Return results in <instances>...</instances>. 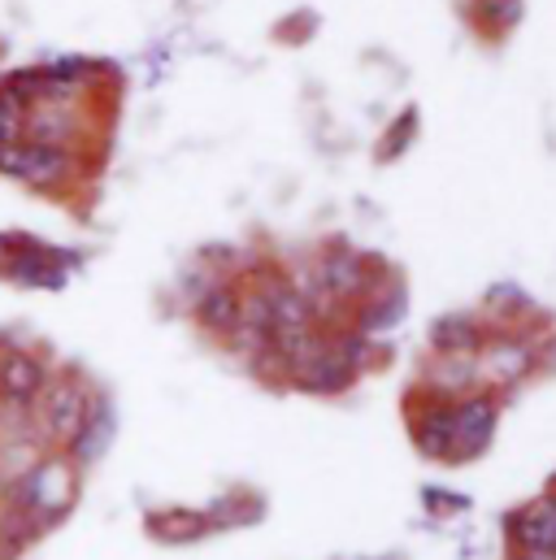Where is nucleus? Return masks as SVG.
I'll list each match as a JSON object with an SVG mask.
<instances>
[{
    "mask_svg": "<svg viewBox=\"0 0 556 560\" xmlns=\"http://www.w3.org/2000/svg\"><path fill=\"white\" fill-rule=\"evenodd\" d=\"M0 560H9V557H4V548H0Z\"/></svg>",
    "mask_w": 556,
    "mask_h": 560,
    "instance_id": "nucleus-21",
    "label": "nucleus"
},
{
    "mask_svg": "<svg viewBox=\"0 0 556 560\" xmlns=\"http://www.w3.org/2000/svg\"><path fill=\"white\" fill-rule=\"evenodd\" d=\"M478 378V357H439L430 370V387L439 396H456Z\"/></svg>",
    "mask_w": 556,
    "mask_h": 560,
    "instance_id": "nucleus-15",
    "label": "nucleus"
},
{
    "mask_svg": "<svg viewBox=\"0 0 556 560\" xmlns=\"http://www.w3.org/2000/svg\"><path fill=\"white\" fill-rule=\"evenodd\" d=\"M18 140H26V109L13 96L0 92V148H9Z\"/></svg>",
    "mask_w": 556,
    "mask_h": 560,
    "instance_id": "nucleus-18",
    "label": "nucleus"
},
{
    "mask_svg": "<svg viewBox=\"0 0 556 560\" xmlns=\"http://www.w3.org/2000/svg\"><path fill=\"white\" fill-rule=\"evenodd\" d=\"M401 317H405V291H392V295H383V300L361 308V330H387Z\"/></svg>",
    "mask_w": 556,
    "mask_h": 560,
    "instance_id": "nucleus-16",
    "label": "nucleus"
},
{
    "mask_svg": "<svg viewBox=\"0 0 556 560\" xmlns=\"http://www.w3.org/2000/svg\"><path fill=\"white\" fill-rule=\"evenodd\" d=\"M317 287H313V295L317 300H357L361 291H366V261L357 257V253H348V248H335V253H326L322 261H317ZM309 295V300H313Z\"/></svg>",
    "mask_w": 556,
    "mask_h": 560,
    "instance_id": "nucleus-8",
    "label": "nucleus"
},
{
    "mask_svg": "<svg viewBox=\"0 0 556 560\" xmlns=\"http://www.w3.org/2000/svg\"><path fill=\"white\" fill-rule=\"evenodd\" d=\"M88 405H92V392H88V383L83 378H74V374H61V378H53L44 392H39V400H35V430H39V439L44 443H70V434L79 430V421L88 413Z\"/></svg>",
    "mask_w": 556,
    "mask_h": 560,
    "instance_id": "nucleus-2",
    "label": "nucleus"
},
{
    "mask_svg": "<svg viewBox=\"0 0 556 560\" xmlns=\"http://www.w3.org/2000/svg\"><path fill=\"white\" fill-rule=\"evenodd\" d=\"M421 500H426L430 509H439V513H465V509H470L465 495H452V491H439V487H426Z\"/></svg>",
    "mask_w": 556,
    "mask_h": 560,
    "instance_id": "nucleus-20",
    "label": "nucleus"
},
{
    "mask_svg": "<svg viewBox=\"0 0 556 560\" xmlns=\"http://www.w3.org/2000/svg\"><path fill=\"white\" fill-rule=\"evenodd\" d=\"M0 170L26 187H61L70 174H74V156L70 148L61 143H35V140H18L9 148H0Z\"/></svg>",
    "mask_w": 556,
    "mask_h": 560,
    "instance_id": "nucleus-3",
    "label": "nucleus"
},
{
    "mask_svg": "<svg viewBox=\"0 0 556 560\" xmlns=\"http://www.w3.org/2000/svg\"><path fill=\"white\" fill-rule=\"evenodd\" d=\"M513 560H522V557H513Z\"/></svg>",
    "mask_w": 556,
    "mask_h": 560,
    "instance_id": "nucleus-22",
    "label": "nucleus"
},
{
    "mask_svg": "<svg viewBox=\"0 0 556 560\" xmlns=\"http://www.w3.org/2000/svg\"><path fill=\"white\" fill-rule=\"evenodd\" d=\"M531 365H535V352L518 339H491L478 348V374H487L496 383H513V378L531 374Z\"/></svg>",
    "mask_w": 556,
    "mask_h": 560,
    "instance_id": "nucleus-13",
    "label": "nucleus"
},
{
    "mask_svg": "<svg viewBox=\"0 0 556 560\" xmlns=\"http://www.w3.org/2000/svg\"><path fill=\"white\" fill-rule=\"evenodd\" d=\"M74 474L79 469L70 460H35V465L9 474V487H4L9 513H26L48 530L53 522H61L74 509V495H79Z\"/></svg>",
    "mask_w": 556,
    "mask_h": 560,
    "instance_id": "nucleus-1",
    "label": "nucleus"
},
{
    "mask_svg": "<svg viewBox=\"0 0 556 560\" xmlns=\"http://www.w3.org/2000/svg\"><path fill=\"white\" fill-rule=\"evenodd\" d=\"M430 348L439 357H474L483 348V326L474 313H443L430 322Z\"/></svg>",
    "mask_w": 556,
    "mask_h": 560,
    "instance_id": "nucleus-12",
    "label": "nucleus"
},
{
    "mask_svg": "<svg viewBox=\"0 0 556 560\" xmlns=\"http://www.w3.org/2000/svg\"><path fill=\"white\" fill-rule=\"evenodd\" d=\"M61 266H70V257H61V253H53L35 240H18L13 257L0 261V275L13 282H26V287H61V279H66Z\"/></svg>",
    "mask_w": 556,
    "mask_h": 560,
    "instance_id": "nucleus-7",
    "label": "nucleus"
},
{
    "mask_svg": "<svg viewBox=\"0 0 556 560\" xmlns=\"http://www.w3.org/2000/svg\"><path fill=\"white\" fill-rule=\"evenodd\" d=\"M518 13H522V0H474V18L487 31H500V26L518 22Z\"/></svg>",
    "mask_w": 556,
    "mask_h": 560,
    "instance_id": "nucleus-17",
    "label": "nucleus"
},
{
    "mask_svg": "<svg viewBox=\"0 0 556 560\" xmlns=\"http://www.w3.org/2000/svg\"><path fill=\"white\" fill-rule=\"evenodd\" d=\"M409 434H414L421 456L452 460V452H456V418H452V405L435 400L430 409H414V413H409Z\"/></svg>",
    "mask_w": 556,
    "mask_h": 560,
    "instance_id": "nucleus-9",
    "label": "nucleus"
},
{
    "mask_svg": "<svg viewBox=\"0 0 556 560\" xmlns=\"http://www.w3.org/2000/svg\"><path fill=\"white\" fill-rule=\"evenodd\" d=\"M44 387H48V370L31 352H9L4 357V365H0V400L4 405L31 409Z\"/></svg>",
    "mask_w": 556,
    "mask_h": 560,
    "instance_id": "nucleus-10",
    "label": "nucleus"
},
{
    "mask_svg": "<svg viewBox=\"0 0 556 560\" xmlns=\"http://www.w3.org/2000/svg\"><path fill=\"white\" fill-rule=\"evenodd\" d=\"M414 127H417V114L414 109H405V118H396V122L387 127V140L379 143V161H392L396 152H405L409 140H414Z\"/></svg>",
    "mask_w": 556,
    "mask_h": 560,
    "instance_id": "nucleus-19",
    "label": "nucleus"
},
{
    "mask_svg": "<svg viewBox=\"0 0 556 560\" xmlns=\"http://www.w3.org/2000/svg\"><path fill=\"white\" fill-rule=\"evenodd\" d=\"M505 535L518 557H556V491L513 509L505 517Z\"/></svg>",
    "mask_w": 556,
    "mask_h": 560,
    "instance_id": "nucleus-4",
    "label": "nucleus"
},
{
    "mask_svg": "<svg viewBox=\"0 0 556 560\" xmlns=\"http://www.w3.org/2000/svg\"><path fill=\"white\" fill-rule=\"evenodd\" d=\"M240 304H244V295L235 287H209L196 300V322L205 330H213V335H231L235 322H240Z\"/></svg>",
    "mask_w": 556,
    "mask_h": 560,
    "instance_id": "nucleus-14",
    "label": "nucleus"
},
{
    "mask_svg": "<svg viewBox=\"0 0 556 560\" xmlns=\"http://www.w3.org/2000/svg\"><path fill=\"white\" fill-rule=\"evenodd\" d=\"M114 434H118V413H114V405H109L105 396H92V405H88V413L79 421V430H74L70 443H66V460H70L74 469L96 465V460L114 447Z\"/></svg>",
    "mask_w": 556,
    "mask_h": 560,
    "instance_id": "nucleus-6",
    "label": "nucleus"
},
{
    "mask_svg": "<svg viewBox=\"0 0 556 560\" xmlns=\"http://www.w3.org/2000/svg\"><path fill=\"white\" fill-rule=\"evenodd\" d=\"M452 418H456V452H452V460H474L496 439L500 405H496V396H465V400L452 405Z\"/></svg>",
    "mask_w": 556,
    "mask_h": 560,
    "instance_id": "nucleus-5",
    "label": "nucleus"
},
{
    "mask_svg": "<svg viewBox=\"0 0 556 560\" xmlns=\"http://www.w3.org/2000/svg\"><path fill=\"white\" fill-rule=\"evenodd\" d=\"M143 530H148L157 544L183 548V544H196V539L213 535V522H209V513H200V509H157V513L143 517Z\"/></svg>",
    "mask_w": 556,
    "mask_h": 560,
    "instance_id": "nucleus-11",
    "label": "nucleus"
}]
</instances>
